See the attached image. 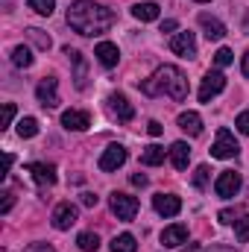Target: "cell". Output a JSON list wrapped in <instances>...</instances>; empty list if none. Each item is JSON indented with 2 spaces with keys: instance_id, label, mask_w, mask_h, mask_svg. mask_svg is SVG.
<instances>
[{
  "instance_id": "cell-1",
  "label": "cell",
  "mask_w": 249,
  "mask_h": 252,
  "mask_svg": "<svg viewBox=\"0 0 249 252\" xmlns=\"http://www.w3.org/2000/svg\"><path fill=\"white\" fill-rule=\"evenodd\" d=\"M112 24L115 12L94 0H73L67 6V27L79 35H103L106 30H112Z\"/></svg>"
},
{
  "instance_id": "cell-2",
  "label": "cell",
  "mask_w": 249,
  "mask_h": 252,
  "mask_svg": "<svg viewBox=\"0 0 249 252\" xmlns=\"http://www.w3.org/2000/svg\"><path fill=\"white\" fill-rule=\"evenodd\" d=\"M141 91L147 97H161L164 94V97L182 103V100H187V79L176 64H161L150 79L141 82Z\"/></svg>"
},
{
  "instance_id": "cell-3",
  "label": "cell",
  "mask_w": 249,
  "mask_h": 252,
  "mask_svg": "<svg viewBox=\"0 0 249 252\" xmlns=\"http://www.w3.org/2000/svg\"><path fill=\"white\" fill-rule=\"evenodd\" d=\"M241 153V144L235 141V135L223 126V129H217V141H214V147H211V156L214 158H235Z\"/></svg>"
},
{
  "instance_id": "cell-4",
  "label": "cell",
  "mask_w": 249,
  "mask_h": 252,
  "mask_svg": "<svg viewBox=\"0 0 249 252\" xmlns=\"http://www.w3.org/2000/svg\"><path fill=\"white\" fill-rule=\"evenodd\" d=\"M223 88H226V76L220 70H208L202 76V85H199V103H211Z\"/></svg>"
},
{
  "instance_id": "cell-5",
  "label": "cell",
  "mask_w": 249,
  "mask_h": 252,
  "mask_svg": "<svg viewBox=\"0 0 249 252\" xmlns=\"http://www.w3.org/2000/svg\"><path fill=\"white\" fill-rule=\"evenodd\" d=\"M112 211L118 214V220H135V214H138V199L135 196H129V193H121V190H115L112 193Z\"/></svg>"
},
{
  "instance_id": "cell-6",
  "label": "cell",
  "mask_w": 249,
  "mask_h": 252,
  "mask_svg": "<svg viewBox=\"0 0 249 252\" xmlns=\"http://www.w3.org/2000/svg\"><path fill=\"white\" fill-rule=\"evenodd\" d=\"M126 156H129L126 147H121V144H109V147L103 150V156H100V170H103V173H112V170L124 167Z\"/></svg>"
},
{
  "instance_id": "cell-7",
  "label": "cell",
  "mask_w": 249,
  "mask_h": 252,
  "mask_svg": "<svg viewBox=\"0 0 249 252\" xmlns=\"http://www.w3.org/2000/svg\"><path fill=\"white\" fill-rule=\"evenodd\" d=\"M170 50L176 53V56H182V59H193L196 56V38H193V32H173V38H170Z\"/></svg>"
},
{
  "instance_id": "cell-8",
  "label": "cell",
  "mask_w": 249,
  "mask_h": 252,
  "mask_svg": "<svg viewBox=\"0 0 249 252\" xmlns=\"http://www.w3.org/2000/svg\"><path fill=\"white\" fill-rule=\"evenodd\" d=\"M214 190H217V196L232 199V196L241 190V173H235V170H223V173L217 176V182H214Z\"/></svg>"
},
{
  "instance_id": "cell-9",
  "label": "cell",
  "mask_w": 249,
  "mask_h": 252,
  "mask_svg": "<svg viewBox=\"0 0 249 252\" xmlns=\"http://www.w3.org/2000/svg\"><path fill=\"white\" fill-rule=\"evenodd\" d=\"M53 226L59 229V232H64V229H70L76 220H79V211H76V205L73 202H59L56 208H53Z\"/></svg>"
},
{
  "instance_id": "cell-10",
  "label": "cell",
  "mask_w": 249,
  "mask_h": 252,
  "mask_svg": "<svg viewBox=\"0 0 249 252\" xmlns=\"http://www.w3.org/2000/svg\"><path fill=\"white\" fill-rule=\"evenodd\" d=\"M56 79L53 76H44L41 82H38V88H35V97H38V103L44 106V109H56L59 106V91H56Z\"/></svg>"
},
{
  "instance_id": "cell-11",
  "label": "cell",
  "mask_w": 249,
  "mask_h": 252,
  "mask_svg": "<svg viewBox=\"0 0 249 252\" xmlns=\"http://www.w3.org/2000/svg\"><path fill=\"white\" fill-rule=\"evenodd\" d=\"M109 112H112V118H118L121 124H129V121L135 118L132 103L126 100V94H121V91H115V94L109 97Z\"/></svg>"
},
{
  "instance_id": "cell-12",
  "label": "cell",
  "mask_w": 249,
  "mask_h": 252,
  "mask_svg": "<svg viewBox=\"0 0 249 252\" xmlns=\"http://www.w3.org/2000/svg\"><path fill=\"white\" fill-rule=\"evenodd\" d=\"M153 208L161 214V217H176L182 211V199L176 193H156L153 196Z\"/></svg>"
},
{
  "instance_id": "cell-13",
  "label": "cell",
  "mask_w": 249,
  "mask_h": 252,
  "mask_svg": "<svg viewBox=\"0 0 249 252\" xmlns=\"http://www.w3.org/2000/svg\"><path fill=\"white\" fill-rule=\"evenodd\" d=\"M62 126L70 129V132H85V129L91 126V115L82 112V109H67L62 115Z\"/></svg>"
},
{
  "instance_id": "cell-14",
  "label": "cell",
  "mask_w": 249,
  "mask_h": 252,
  "mask_svg": "<svg viewBox=\"0 0 249 252\" xmlns=\"http://www.w3.org/2000/svg\"><path fill=\"white\" fill-rule=\"evenodd\" d=\"M27 173H32V179L38 182V185H56V167L53 164H44V161H32V164H27Z\"/></svg>"
},
{
  "instance_id": "cell-15",
  "label": "cell",
  "mask_w": 249,
  "mask_h": 252,
  "mask_svg": "<svg viewBox=\"0 0 249 252\" xmlns=\"http://www.w3.org/2000/svg\"><path fill=\"white\" fill-rule=\"evenodd\" d=\"M64 56L73 64V85L82 91V88H85V79H88V76H85V56H82L79 50H73V47H64Z\"/></svg>"
},
{
  "instance_id": "cell-16",
  "label": "cell",
  "mask_w": 249,
  "mask_h": 252,
  "mask_svg": "<svg viewBox=\"0 0 249 252\" xmlns=\"http://www.w3.org/2000/svg\"><path fill=\"white\" fill-rule=\"evenodd\" d=\"M94 56H97V62L103 64V67H115V64L121 62V50H118V44H112V41H100V44L94 47Z\"/></svg>"
},
{
  "instance_id": "cell-17",
  "label": "cell",
  "mask_w": 249,
  "mask_h": 252,
  "mask_svg": "<svg viewBox=\"0 0 249 252\" xmlns=\"http://www.w3.org/2000/svg\"><path fill=\"white\" fill-rule=\"evenodd\" d=\"M199 27L205 30V38H208V41H220V38L226 35V27H223V21L211 18L208 12H202V15H199Z\"/></svg>"
},
{
  "instance_id": "cell-18",
  "label": "cell",
  "mask_w": 249,
  "mask_h": 252,
  "mask_svg": "<svg viewBox=\"0 0 249 252\" xmlns=\"http://www.w3.org/2000/svg\"><path fill=\"white\" fill-rule=\"evenodd\" d=\"M187 241V226L185 223H173V226H167L164 232H161V244L164 247H182Z\"/></svg>"
},
{
  "instance_id": "cell-19",
  "label": "cell",
  "mask_w": 249,
  "mask_h": 252,
  "mask_svg": "<svg viewBox=\"0 0 249 252\" xmlns=\"http://www.w3.org/2000/svg\"><path fill=\"white\" fill-rule=\"evenodd\" d=\"M170 161H173L176 170H185L187 167V161H190V147H187L185 141H173V144H170Z\"/></svg>"
},
{
  "instance_id": "cell-20",
  "label": "cell",
  "mask_w": 249,
  "mask_h": 252,
  "mask_svg": "<svg viewBox=\"0 0 249 252\" xmlns=\"http://www.w3.org/2000/svg\"><path fill=\"white\" fill-rule=\"evenodd\" d=\"M158 12H161V6H158V3H135V6H132V15H135L141 24L158 21Z\"/></svg>"
},
{
  "instance_id": "cell-21",
  "label": "cell",
  "mask_w": 249,
  "mask_h": 252,
  "mask_svg": "<svg viewBox=\"0 0 249 252\" xmlns=\"http://www.w3.org/2000/svg\"><path fill=\"white\" fill-rule=\"evenodd\" d=\"M164 156H170V150H164V147L153 144V147H147V150L141 153V164H147V167H156V164H161V161H164Z\"/></svg>"
},
{
  "instance_id": "cell-22",
  "label": "cell",
  "mask_w": 249,
  "mask_h": 252,
  "mask_svg": "<svg viewBox=\"0 0 249 252\" xmlns=\"http://www.w3.org/2000/svg\"><path fill=\"white\" fill-rule=\"evenodd\" d=\"M179 126L185 129L187 135H199V132H202V118H199L196 112H182V115H179Z\"/></svg>"
},
{
  "instance_id": "cell-23",
  "label": "cell",
  "mask_w": 249,
  "mask_h": 252,
  "mask_svg": "<svg viewBox=\"0 0 249 252\" xmlns=\"http://www.w3.org/2000/svg\"><path fill=\"white\" fill-rule=\"evenodd\" d=\"M112 252H138V241H135V235H118L115 241H112Z\"/></svg>"
},
{
  "instance_id": "cell-24",
  "label": "cell",
  "mask_w": 249,
  "mask_h": 252,
  "mask_svg": "<svg viewBox=\"0 0 249 252\" xmlns=\"http://www.w3.org/2000/svg\"><path fill=\"white\" fill-rule=\"evenodd\" d=\"M27 38H30L38 50H50V44H53V38H50L44 30H38V27H30V30H27Z\"/></svg>"
},
{
  "instance_id": "cell-25",
  "label": "cell",
  "mask_w": 249,
  "mask_h": 252,
  "mask_svg": "<svg viewBox=\"0 0 249 252\" xmlns=\"http://www.w3.org/2000/svg\"><path fill=\"white\" fill-rule=\"evenodd\" d=\"M76 247L82 252H97L100 250V238H97V232H82L79 238H76Z\"/></svg>"
},
{
  "instance_id": "cell-26",
  "label": "cell",
  "mask_w": 249,
  "mask_h": 252,
  "mask_svg": "<svg viewBox=\"0 0 249 252\" xmlns=\"http://www.w3.org/2000/svg\"><path fill=\"white\" fill-rule=\"evenodd\" d=\"M12 62H15V67H30V64H32V53H30V47L18 44V47L12 50Z\"/></svg>"
},
{
  "instance_id": "cell-27",
  "label": "cell",
  "mask_w": 249,
  "mask_h": 252,
  "mask_svg": "<svg viewBox=\"0 0 249 252\" xmlns=\"http://www.w3.org/2000/svg\"><path fill=\"white\" fill-rule=\"evenodd\" d=\"M18 135L21 138H35L38 135V121L35 118H21L18 121Z\"/></svg>"
},
{
  "instance_id": "cell-28",
  "label": "cell",
  "mask_w": 249,
  "mask_h": 252,
  "mask_svg": "<svg viewBox=\"0 0 249 252\" xmlns=\"http://www.w3.org/2000/svg\"><path fill=\"white\" fill-rule=\"evenodd\" d=\"M208 179H211V170H208V164H199V167L193 170V188L205 190V188H208Z\"/></svg>"
},
{
  "instance_id": "cell-29",
  "label": "cell",
  "mask_w": 249,
  "mask_h": 252,
  "mask_svg": "<svg viewBox=\"0 0 249 252\" xmlns=\"http://www.w3.org/2000/svg\"><path fill=\"white\" fill-rule=\"evenodd\" d=\"M30 9L38 12V15H44V18H50L53 9H56V0H30Z\"/></svg>"
},
{
  "instance_id": "cell-30",
  "label": "cell",
  "mask_w": 249,
  "mask_h": 252,
  "mask_svg": "<svg viewBox=\"0 0 249 252\" xmlns=\"http://www.w3.org/2000/svg\"><path fill=\"white\" fill-rule=\"evenodd\" d=\"M235 238H238L241 244H247L249 241V214H244V217L235 223Z\"/></svg>"
},
{
  "instance_id": "cell-31",
  "label": "cell",
  "mask_w": 249,
  "mask_h": 252,
  "mask_svg": "<svg viewBox=\"0 0 249 252\" xmlns=\"http://www.w3.org/2000/svg\"><path fill=\"white\" fill-rule=\"evenodd\" d=\"M217 217H220V223H238V220L244 217V208H241V205H238V208H223Z\"/></svg>"
},
{
  "instance_id": "cell-32",
  "label": "cell",
  "mask_w": 249,
  "mask_h": 252,
  "mask_svg": "<svg viewBox=\"0 0 249 252\" xmlns=\"http://www.w3.org/2000/svg\"><path fill=\"white\" fill-rule=\"evenodd\" d=\"M214 62H217V67H226V64L235 62V56H232V50H229V47H220V50L214 53Z\"/></svg>"
},
{
  "instance_id": "cell-33",
  "label": "cell",
  "mask_w": 249,
  "mask_h": 252,
  "mask_svg": "<svg viewBox=\"0 0 249 252\" xmlns=\"http://www.w3.org/2000/svg\"><path fill=\"white\" fill-rule=\"evenodd\" d=\"M12 205H15V193H12V190H6V193H3V202H0V214H9V211H12Z\"/></svg>"
},
{
  "instance_id": "cell-34",
  "label": "cell",
  "mask_w": 249,
  "mask_h": 252,
  "mask_svg": "<svg viewBox=\"0 0 249 252\" xmlns=\"http://www.w3.org/2000/svg\"><path fill=\"white\" fill-rule=\"evenodd\" d=\"M235 126H238V132L249 135V112H241V115H238V121H235Z\"/></svg>"
},
{
  "instance_id": "cell-35",
  "label": "cell",
  "mask_w": 249,
  "mask_h": 252,
  "mask_svg": "<svg viewBox=\"0 0 249 252\" xmlns=\"http://www.w3.org/2000/svg\"><path fill=\"white\" fill-rule=\"evenodd\" d=\"M12 121H15V106H12V103H6V106H3V129H6V126H12Z\"/></svg>"
},
{
  "instance_id": "cell-36",
  "label": "cell",
  "mask_w": 249,
  "mask_h": 252,
  "mask_svg": "<svg viewBox=\"0 0 249 252\" xmlns=\"http://www.w3.org/2000/svg\"><path fill=\"white\" fill-rule=\"evenodd\" d=\"M82 205H85V208H94V205H97V193L85 190V193H82Z\"/></svg>"
},
{
  "instance_id": "cell-37",
  "label": "cell",
  "mask_w": 249,
  "mask_h": 252,
  "mask_svg": "<svg viewBox=\"0 0 249 252\" xmlns=\"http://www.w3.org/2000/svg\"><path fill=\"white\" fill-rule=\"evenodd\" d=\"M24 252H56L50 244H32V247H27Z\"/></svg>"
},
{
  "instance_id": "cell-38",
  "label": "cell",
  "mask_w": 249,
  "mask_h": 252,
  "mask_svg": "<svg viewBox=\"0 0 249 252\" xmlns=\"http://www.w3.org/2000/svg\"><path fill=\"white\" fill-rule=\"evenodd\" d=\"M147 132H150V135H161V132H164V126L158 124V121H150V124H147Z\"/></svg>"
},
{
  "instance_id": "cell-39",
  "label": "cell",
  "mask_w": 249,
  "mask_h": 252,
  "mask_svg": "<svg viewBox=\"0 0 249 252\" xmlns=\"http://www.w3.org/2000/svg\"><path fill=\"white\" fill-rule=\"evenodd\" d=\"M205 252H238L235 247H226V244H214V247H208Z\"/></svg>"
},
{
  "instance_id": "cell-40",
  "label": "cell",
  "mask_w": 249,
  "mask_h": 252,
  "mask_svg": "<svg viewBox=\"0 0 249 252\" xmlns=\"http://www.w3.org/2000/svg\"><path fill=\"white\" fill-rule=\"evenodd\" d=\"M176 30H179L176 21H164V24H161V32H176Z\"/></svg>"
},
{
  "instance_id": "cell-41",
  "label": "cell",
  "mask_w": 249,
  "mask_h": 252,
  "mask_svg": "<svg viewBox=\"0 0 249 252\" xmlns=\"http://www.w3.org/2000/svg\"><path fill=\"white\" fill-rule=\"evenodd\" d=\"M132 185H135V188H144V185H147V176H144V173H135V176H132Z\"/></svg>"
},
{
  "instance_id": "cell-42",
  "label": "cell",
  "mask_w": 249,
  "mask_h": 252,
  "mask_svg": "<svg viewBox=\"0 0 249 252\" xmlns=\"http://www.w3.org/2000/svg\"><path fill=\"white\" fill-rule=\"evenodd\" d=\"M241 70H244V76H249V50L244 53V59H241Z\"/></svg>"
},
{
  "instance_id": "cell-43",
  "label": "cell",
  "mask_w": 249,
  "mask_h": 252,
  "mask_svg": "<svg viewBox=\"0 0 249 252\" xmlns=\"http://www.w3.org/2000/svg\"><path fill=\"white\" fill-rule=\"evenodd\" d=\"M182 252H196V247H193V244H190V247H185V250Z\"/></svg>"
},
{
  "instance_id": "cell-44",
  "label": "cell",
  "mask_w": 249,
  "mask_h": 252,
  "mask_svg": "<svg viewBox=\"0 0 249 252\" xmlns=\"http://www.w3.org/2000/svg\"><path fill=\"white\" fill-rule=\"evenodd\" d=\"M247 35H249V18H247Z\"/></svg>"
},
{
  "instance_id": "cell-45",
  "label": "cell",
  "mask_w": 249,
  "mask_h": 252,
  "mask_svg": "<svg viewBox=\"0 0 249 252\" xmlns=\"http://www.w3.org/2000/svg\"><path fill=\"white\" fill-rule=\"evenodd\" d=\"M196 3H208V0H196Z\"/></svg>"
}]
</instances>
